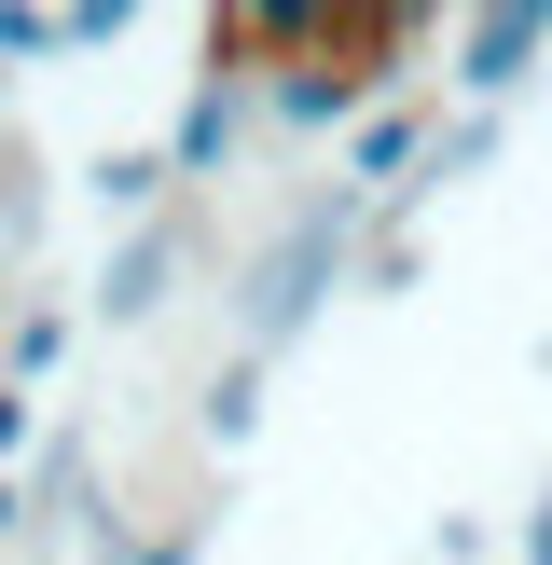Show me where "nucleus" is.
I'll list each match as a JSON object with an SVG mask.
<instances>
[{"label":"nucleus","instance_id":"obj_1","mask_svg":"<svg viewBox=\"0 0 552 565\" xmlns=\"http://www.w3.org/2000/svg\"><path fill=\"white\" fill-rule=\"evenodd\" d=\"M386 235V207L359 180H318V193H290V221L276 235H248L235 263H221V345L235 359H290L304 331H318V303L331 290H359V248Z\"/></svg>","mask_w":552,"mask_h":565},{"label":"nucleus","instance_id":"obj_2","mask_svg":"<svg viewBox=\"0 0 552 565\" xmlns=\"http://www.w3.org/2000/svg\"><path fill=\"white\" fill-rule=\"evenodd\" d=\"M539 70H552V0H484L442 28V110H524Z\"/></svg>","mask_w":552,"mask_h":565},{"label":"nucleus","instance_id":"obj_3","mask_svg":"<svg viewBox=\"0 0 552 565\" xmlns=\"http://www.w3.org/2000/svg\"><path fill=\"white\" fill-rule=\"evenodd\" d=\"M193 263H208V207H166L152 235H110L97 290H83V331H166V303H180Z\"/></svg>","mask_w":552,"mask_h":565},{"label":"nucleus","instance_id":"obj_4","mask_svg":"<svg viewBox=\"0 0 552 565\" xmlns=\"http://www.w3.org/2000/svg\"><path fill=\"white\" fill-rule=\"evenodd\" d=\"M248 138H263V83H248V70H193L180 83V125H166V166H180L193 207L248 166Z\"/></svg>","mask_w":552,"mask_h":565},{"label":"nucleus","instance_id":"obj_5","mask_svg":"<svg viewBox=\"0 0 552 565\" xmlns=\"http://www.w3.org/2000/svg\"><path fill=\"white\" fill-rule=\"evenodd\" d=\"M428 152H442V97H428V83H401V97H386L373 125L331 152V180H359L386 221H401V207H414V180H428Z\"/></svg>","mask_w":552,"mask_h":565},{"label":"nucleus","instance_id":"obj_6","mask_svg":"<svg viewBox=\"0 0 552 565\" xmlns=\"http://www.w3.org/2000/svg\"><path fill=\"white\" fill-rule=\"evenodd\" d=\"M83 193H97V221H110V235H152L166 207H193V193H180V166H166V138H125V152H97V166H83Z\"/></svg>","mask_w":552,"mask_h":565},{"label":"nucleus","instance_id":"obj_7","mask_svg":"<svg viewBox=\"0 0 552 565\" xmlns=\"http://www.w3.org/2000/svg\"><path fill=\"white\" fill-rule=\"evenodd\" d=\"M42 221H55V180H42V138L0 110V263L42 276Z\"/></svg>","mask_w":552,"mask_h":565},{"label":"nucleus","instance_id":"obj_8","mask_svg":"<svg viewBox=\"0 0 552 565\" xmlns=\"http://www.w3.org/2000/svg\"><path fill=\"white\" fill-rule=\"evenodd\" d=\"M263 359H235V345H221L208 359V386H193V456H248V441H263Z\"/></svg>","mask_w":552,"mask_h":565},{"label":"nucleus","instance_id":"obj_9","mask_svg":"<svg viewBox=\"0 0 552 565\" xmlns=\"http://www.w3.org/2000/svg\"><path fill=\"white\" fill-rule=\"evenodd\" d=\"M497 152H511V110H442V152H428V180H414V207H428V193H469ZM414 207H401V221H414Z\"/></svg>","mask_w":552,"mask_h":565},{"label":"nucleus","instance_id":"obj_10","mask_svg":"<svg viewBox=\"0 0 552 565\" xmlns=\"http://www.w3.org/2000/svg\"><path fill=\"white\" fill-rule=\"evenodd\" d=\"M70 345H83V303H55V290H28V318L0 331V373H14L28 401H42V386H55V359H70Z\"/></svg>","mask_w":552,"mask_h":565},{"label":"nucleus","instance_id":"obj_11","mask_svg":"<svg viewBox=\"0 0 552 565\" xmlns=\"http://www.w3.org/2000/svg\"><path fill=\"white\" fill-rule=\"evenodd\" d=\"M55 55H70V14H55V0H0V83L55 70Z\"/></svg>","mask_w":552,"mask_h":565},{"label":"nucleus","instance_id":"obj_12","mask_svg":"<svg viewBox=\"0 0 552 565\" xmlns=\"http://www.w3.org/2000/svg\"><path fill=\"white\" fill-rule=\"evenodd\" d=\"M208 539H221V497H180V511H152V524L125 539V565H193Z\"/></svg>","mask_w":552,"mask_h":565},{"label":"nucleus","instance_id":"obj_13","mask_svg":"<svg viewBox=\"0 0 552 565\" xmlns=\"http://www.w3.org/2000/svg\"><path fill=\"white\" fill-rule=\"evenodd\" d=\"M414 276H428V235H414V221H386V235L359 248V303H401Z\"/></svg>","mask_w":552,"mask_h":565},{"label":"nucleus","instance_id":"obj_14","mask_svg":"<svg viewBox=\"0 0 552 565\" xmlns=\"http://www.w3.org/2000/svg\"><path fill=\"white\" fill-rule=\"evenodd\" d=\"M0 469H42V401L0 373Z\"/></svg>","mask_w":552,"mask_h":565},{"label":"nucleus","instance_id":"obj_15","mask_svg":"<svg viewBox=\"0 0 552 565\" xmlns=\"http://www.w3.org/2000/svg\"><path fill=\"white\" fill-rule=\"evenodd\" d=\"M125 28H138V0H70V55H125Z\"/></svg>","mask_w":552,"mask_h":565},{"label":"nucleus","instance_id":"obj_16","mask_svg":"<svg viewBox=\"0 0 552 565\" xmlns=\"http://www.w3.org/2000/svg\"><path fill=\"white\" fill-rule=\"evenodd\" d=\"M428 565H511V552L484 539V511H442V524H428Z\"/></svg>","mask_w":552,"mask_h":565},{"label":"nucleus","instance_id":"obj_17","mask_svg":"<svg viewBox=\"0 0 552 565\" xmlns=\"http://www.w3.org/2000/svg\"><path fill=\"white\" fill-rule=\"evenodd\" d=\"M42 552V511H28V469H0V565Z\"/></svg>","mask_w":552,"mask_h":565},{"label":"nucleus","instance_id":"obj_18","mask_svg":"<svg viewBox=\"0 0 552 565\" xmlns=\"http://www.w3.org/2000/svg\"><path fill=\"white\" fill-rule=\"evenodd\" d=\"M511 565H552V483H539V497L511 511Z\"/></svg>","mask_w":552,"mask_h":565},{"label":"nucleus","instance_id":"obj_19","mask_svg":"<svg viewBox=\"0 0 552 565\" xmlns=\"http://www.w3.org/2000/svg\"><path fill=\"white\" fill-rule=\"evenodd\" d=\"M28 565H70V552H28Z\"/></svg>","mask_w":552,"mask_h":565}]
</instances>
